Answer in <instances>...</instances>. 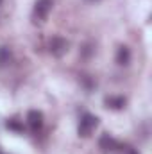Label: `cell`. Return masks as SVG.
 <instances>
[{"mask_svg": "<svg viewBox=\"0 0 152 154\" xmlns=\"http://www.w3.org/2000/svg\"><path fill=\"white\" fill-rule=\"evenodd\" d=\"M0 4H2V0H0Z\"/></svg>", "mask_w": 152, "mask_h": 154, "instance_id": "obj_11", "label": "cell"}, {"mask_svg": "<svg viewBox=\"0 0 152 154\" xmlns=\"http://www.w3.org/2000/svg\"><path fill=\"white\" fill-rule=\"evenodd\" d=\"M11 63V50L7 47H0V66H7Z\"/></svg>", "mask_w": 152, "mask_h": 154, "instance_id": "obj_9", "label": "cell"}, {"mask_svg": "<svg viewBox=\"0 0 152 154\" xmlns=\"http://www.w3.org/2000/svg\"><path fill=\"white\" fill-rule=\"evenodd\" d=\"M104 102H106V106L111 108V109H122V108L125 106V99L120 97V95H109V97H106Z\"/></svg>", "mask_w": 152, "mask_h": 154, "instance_id": "obj_7", "label": "cell"}, {"mask_svg": "<svg viewBox=\"0 0 152 154\" xmlns=\"http://www.w3.org/2000/svg\"><path fill=\"white\" fill-rule=\"evenodd\" d=\"M129 61H131V50H129V47H125V45L118 47V50H116V63L122 65V66H125V65H129Z\"/></svg>", "mask_w": 152, "mask_h": 154, "instance_id": "obj_6", "label": "cell"}, {"mask_svg": "<svg viewBox=\"0 0 152 154\" xmlns=\"http://www.w3.org/2000/svg\"><path fill=\"white\" fill-rule=\"evenodd\" d=\"M111 154H140L134 147H131V145H125V143H116V147H114Z\"/></svg>", "mask_w": 152, "mask_h": 154, "instance_id": "obj_8", "label": "cell"}, {"mask_svg": "<svg viewBox=\"0 0 152 154\" xmlns=\"http://www.w3.org/2000/svg\"><path fill=\"white\" fill-rule=\"evenodd\" d=\"M97 125H99V118H97V116L90 115V113L82 115L81 122H79V136L88 138V136L95 131V127H97Z\"/></svg>", "mask_w": 152, "mask_h": 154, "instance_id": "obj_1", "label": "cell"}, {"mask_svg": "<svg viewBox=\"0 0 152 154\" xmlns=\"http://www.w3.org/2000/svg\"><path fill=\"white\" fill-rule=\"evenodd\" d=\"M27 124H29V127L34 133H38L39 129L43 127V113L41 111H36V109H31L27 113Z\"/></svg>", "mask_w": 152, "mask_h": 154, "instance_id": "obj_3", "label": "cell"}, {"mask_svg": "<svg viewBox=\"0 0 152 154\" xmlns=\"http://www.w3.org/2000/svg\"><path fill=\"white\" fill-rule=\"evenodd\" d=\"M52 9V0H38L34 5V16L38 20H45Z\"/></svg>", "mask_w": 152, "mask_h": 154, "instance_id": "obj_4", "label": "cell"}, {"mask_svg": "<svg viewBox=\"0 0 152 154\" xmlns=\"http://www.w3.org/2000/svg\"><path fill=\"white\" fill-rule=\"evenodd\" d=\"M7 127L13 129V131H16V133H22V131H23V125H22L20 122H16V120H9V122H7Z\"/></svg>", "mask_w": 152, "mask_h": 154, "instance_id": "obj_10", "label": "cell"}, {"mask_svg": "<svg viewBox=\"0 0 152 154\" xmlns=\"http://www.w3.org/2000/svg\"><path fill=\"white\" fill-rule=\"evenodd\" d=\"M116 143H118V142L114 140L113 136H109L108 133H106V134H102V136H100V140H99V147H100L104 152H108V154H111V151L116 147Z\"/></svg>", "mask_w": 152, "mask_h": 154, "instance_id": "obj_5", "label": "cell"}, {"mask_svg": "<svg viewBox=\"0 0 152 154\" xmlns=\"http://www.w3.org/2000/svg\"><path fill=\"white\" fill-rule=\"evenodd\" d=\"M48 50L54 57H63L68 52V41L61 36H54L48 41Z\"/></svg>", "mask_w": 152, "mask_h": 154, "instance_id": "obj_2", "label": "cell"}]
</instances>
